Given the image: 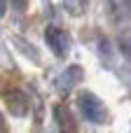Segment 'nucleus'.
Here are the masks:
<instances>
[{
  "label": "nucleus",
  "instance_id": "nucleus-8",
  "mask_svg": "<svg viewBox=\"0 0 131 133\" xmlns=\"http://www.w3.org/2000/svg\"><path fill=\"white\" fill-rule=\"evenodd\" d=\"M5 9H7V0H0V16L5 14Z\"/></svg>",
  "mask_w": 131,
  "mask_h": 133
},
{
  "label": "nucleus",
  "instance_id": "nucleus-2",
  "mask_svg": "<svg viewBox=\"0 0 131 133\" xmlns=\"http://www.w3.org/2000/svg\"><path fill=\"white\" fill-rule=\"evenodd\" d=\"M2 101L7 105V110L14 115V117H23L28 112V98L21 89H7L2 91Z\"/></svg>",
  "mask_w": 131,
  "mask_h": 133
},
{
  "label": "nucleus",
  "instance_id": "nucleus-3",
  "mask_svg": "<svg viewBox=\"0 0 131 133\" xmlns=\"http://www.w3.org/2000/svg\"><path fill=\"white\" fill-rule=\"evenodd\" d=\"M45 37H47V44L52 47V51H54L56 56H63V54L68 51V37H66V33H63L61 28L49 26V28L45 30Z\"/></svg>",
  "mask_w": 131,
  "mask_h": 133
},
{
  "label": "nucleus",
  "instance_id": "nucleus-7",
  "mask_svg": "<svg viewBox=\"0 0 131 133\" xmlns=\"http://www.w3.org/2000/svg\"><path fill=\"white\" fill-rule=\"evenodd\" d=\"M26 2H28V0H12V5H14L16 9H23V7H26Z\"/></svg>",
  "mask_w": 131,
  "mask_h": 133
},
{
  "label": "nucleus",
  "instance_id": "nucleus-5",
  "mask_svg": "<svg viewBox=\"0 0 131 133\" xmlns=\"http://www.w3.org/2000/svg\"><path fill=\"white\" fill-rule=\"evenodd\" d=\"M110 12L115 21H131V0H110Z\"/></svg>",
  "mask_w": 131,
  "mask_h": 133
},
{
  "label": "nucleus",
  "instance_id": "nucleus-4",
  "mask_svg": "<svg viewBox=\"0 0 131 133\" xmlns=\"http://www.w3.org/2000/svg\"><path fill=\"white\" fill-rule=\"evenodd\" d=\"M82 79V68L80 65H70L68 70H63V75L59 77V89L61 91H70L75 84H80Z\"/></svg>",
  "mask_w": 131,
  "mask_h": 133
},
{
  "label": "nucleus",
  "instance_id": "nucleus-6",
  "mask_svg": "<svg viewBox=\"0 0 131 133\" xmlns=\"http://www.w3.org/2000/svg\"><path fill=\"white\" fill-rule=\"evenodd\" d=\"M63 5H66V9L70 12V14H82L84 12V7H87V0H63Z\"/></svg>",
  "mask_w": 131,
  "mask_h": 133
},
{
  "label": "nucleus",
  "instance_id": "nucleus-9",
  "mask_svg": "<svg viewBox=\"0 0 131 133\" xmlns=\"http://www.w3.org/2000/svg\"><path fill=\"white\" fill-rule=\"evenodd\" d=\"M0 129H2V115H0Z\"/></svg>",
  "mask_w": 131,
  "mask_h": 133
},
{
  "label": "nucleus",
  "instance_id": "nucleus-1",
  "mask_svg": "<svg viewBox=\"0 0 131 133\" xmlns=\"http://www.w3.org/2000/svg\"><path fill=\"white\" fill-rule=\"evenodd\" d=\"M77 108H80L82 117L89 119L91 124H103V122L108 119V110H105L103 101H101L98 96L89 94V91H82V94H80V98H77Z\"/></svg>",
  "mask_w": 131,
  "mask_h": 133
}]
</instances>
